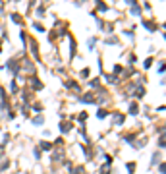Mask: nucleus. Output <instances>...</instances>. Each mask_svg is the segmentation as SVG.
<instances>
[{
	"instance_id": "obj_2",
	"label": "nucleus",
	"mask_w": 166,
	"mask_h": 174,
	"mask_svg": "<svg viewBox=\"0 0 166 174\" xmlns=\"http://www.w3.org/2000/svg\"><path fill=\"white\" fill-rule=\"evenodd\" d=\"M33 122H35V124H43V116H39V118H35Z\"/></svg>"
},
{
	"instance_id": "obj_1",
	"label": "nucleus",
	"mask_w": 166,
	"mask_h": 174,
	"mask_svg": "<svg viewBox=\"0 0 166 174\" xmlns=\"http://www.w3.org/2000/svg\"><path fill=\"white\" fill-rule=\"evenodd\" d=\"M60 130H62V132H68L70 126H68V124H60Z\"/></svg>"
}]
</instances>
